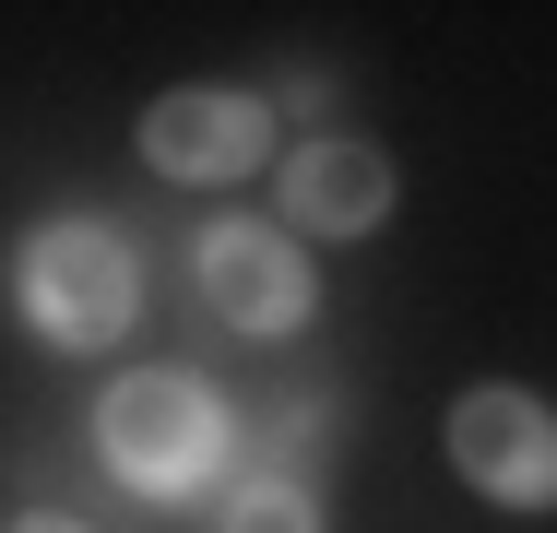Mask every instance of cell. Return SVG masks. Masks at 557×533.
Masks as SVG:
<instances>
[{
  "label": "cell",
  "instance_id": "obj_3",
  "mask_svg": "<svg viewBox=\"0 0 557 533\" xmlns=\"http://www.w3.org/2000/svg\"><path fill=\"white\" fill-rule=\"evenodd\" d=\"M450 474L486 510H557V404H534L522 380H474L450 404Z\"/></svg>",
  "mask_w": 557,
  "mask_h": 533
},
{
  "label": "cell",
  "instance_id": "obj_2",
  "mask_svg": "<svg viewBox=\"0 0 557 533\" xmlns=\"http://www.w3.org/2000/svg\"><path fill=\"white\" fill-rule=\"evenodd\" d=\"M96 462H108L119 486H143V498L214 486V462H225L214 380H190V368H131V380H108V404H96Z\"/></svg>",
  "mask_w": 557,
  "mask_h": 533
},
{
  "label": "cell",
  "instance_id": "obj_7",
  "mask_svg": "<svg viewBox=\"0 0 557 533\" xmlns=\"http://www.w3.org/2000/svg\"><path fill=\"white\" fill-rule=\"evenodd\" d=\"M214 533H321V498H309L297 474H249V486L214 510Z\"/></svg>",
  "mask_w": 557,
  "mask_h": 533
},
{
  "label": "cell",
  "instance_id": "obj_4",
  "mask_svg": "<svg viewBox=\"0 0 557 533\" xmlns=\"http://www.w3.org/2000/svg\"><path fill=\"white\" fill-rule=\"evenodd\" d=\"M202 309L225 332H297V320L321 309V285H309V249L285 237V225H261V213H225L202 225Z\"/></svg>",
  "mask_w": 557,
  "mask_h": 533
},
{
  "label": "cell",
  "instance_id": "obj_5",
  "mask_svg": "<svg viewBox=\"0 0 557 533\" xmlns=\"http://www.w3.org/2000/svg\"><path fill=\"white\" fill-rule=\"evenodd\" d=\"M273 154V107L261 96H237V84H178V96H154L143 107V166L154 178H249Z\"/></svg>",
  "mask_w": 557,
  "mask_h": 533
},
{
  "label": "cell",
  "instance_id": "obj_8",
  "mask_svg": "<svg viewBox=\"0 0 557 533\" xmlns=\"http://www.w3.org/2000/svg\"><path fill=\"white\" fill-rule=\"evenodd\" d=\"M12 533H84V522H72V510H24Z\"/></svg>",
  "mask_w": 557,
  "mask_h": 533
},
{
  "label": "cell",
  "instance_id": "obj_6",
  "mask_svg": "<svg viewBox=\"0 0 557 533\" xmlns=\"http://www.w3.org/2000/svg\"><path fill=\"white\" fill-rule=\"evenodd\" d=\"M285 213H297L309 237H368V225H392V154L356 142V131L297 142V154H285Z\"/></svg>",
  "mask_w": 557,
  "mask_h": 533
},
{
  "label": "cell",
  "instance_id": "obj_1",
  "mask_svg": "<svg viewBox=\"0 0 557 533\" xmlns=\"http://www.w3.org/2000/svg\"><path fill=\"white\" fill-rule=\"evenodd\" d=\"M12 297L36 320V344L96 356V344H119L131 309H143V261H131V237L96 225V213H48V225L12 249Z\"/></svg>",
  "mask_w": 557,
  "mask_h": 533
}]
</instances>
